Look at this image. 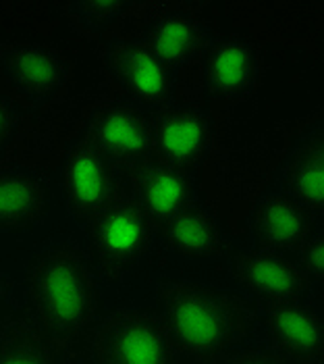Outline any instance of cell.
<instances>
[{
	"label": "cell",
	"mask_w": 324,
	"mask_h": 364,
	"mask_svg": "<svg viewBox=\"0 0 324 364\" xmlns=\"http://www.w3.org/2000/svg\"><path fill=\"white\" fill-rule=\"evenodd\" d=\"M158 302L173 346L181 360L193 364H222L256 325V312L243 296L202 283L162 281Z\"/></svg>",
	"instance_id": "1"
},
{
	"label": "cell",
	"mask_w": 324,
	"mask_h": 364,
	"mask_svg": "<svg viewBox=\"0 0 324 364\" xmlns=\"http://www.w3.org/2000/svg\"><path fill=\"white\" fill-rule=\"evenodd\" d=\"M27 321L69 352L94 327L98 291L90 262L77 246L56 244L26 269Z\"/></svg>",
	"instance_id": "2"
},
{
	"label": "cell",
	"mask_w": 324,
	"mask_h": 364,
	"mask_svg": "<svg viewBox=\"0 0 324 364\" xmlns=\"http://www.w3.org/2000/svg\"><path fill=\"white\" fill-rule=\"evenodd\" d=\"M87 364H181L161 314L114 310L85 339Z\"/></svg>",
	"instance_id": "3"
},
{
	"label": "cell",
	"mask_w": 324,
	"mask_h": 364,
	"mask_svg": "<svg viewBox=\"0 0 324 364\" xmlns=\"http://www.w3.org/2000/svg\"><path fill=\"white\" fill-rule=\"evenodd\" d=\"M85 227L92 262L107 281L121 279L131 271L156 237L154 221L135 204L125 188Z\"/></svg>",
	"instance_id": "4"
},
{
	"label": "cell",
	"mask_w": 324,
	"mask_h": 364,
	"mask_svg": "<svg viewBox=\"0 0 324 364\" xmlns=\"http://www.w3.org/2000/svg\"><path fill=\"white\" fill-rule=\"evenodd\" d=\"M81 138L114 163L123 177L152 161L150 112L123 98L100 102L90 114Z\"/></svg>",
	"instance_id": "5"
},
{
	"label": "cell",
	"mask_w": 324,
	"mask_h": 364,
	"mask_svg": "<svg viewBox=\"0 0 324 364\" xmlns=\"http://www.w3.org/2000/svg\"><path fill=\"white\" fill-rule=\"evenodd\" d=\"M123 173L87 140H75L63 163V196L77 223H90L123 192Z\"/></svg>",
	"instance_id": "6"
},
{
	"label": "cell",
	"mask_w": 324,
	"mask_h": 364,
	"mask_svg": "<svg viewBox=\"0 0 324 364\" xmlns=\"http://www.w3.org/2000/svg\"><path fill=\"white\" fill-rule=\"evenodd\" d=\"M104 60L110 75L135 107L154 112L171 105L175 96V71L144 40H112L107 46Z\"/></svg>",
	"instance_id": "7"
},
{
	"label": "cell",
	"mask_w": 324,
	"mask_h": 364,
	"mask_svg": "<svg viewBox=\"0 0 324 364\" xmlns=\"http://www.w3.org/2000/svg\"><path fill=\"white\" fill-rule=\"evenodd\" d=\"M53 179L23 168H0V240L38 233L56 215Z\"/></svg>",
	"instance_id": "8"
},
{
	"label": "cell",
	"mask_w": 324,
	"mask_h": 364,
	"mask_svg": "<svg viewBox=\"0 0 324 364\" xmlns=\"http://www.w3.org/2000/svg\"><path fill=\"white\" fill-rule=\"evenodd\" d=\"M152 161L191 173L198 168L212 146L210 114L193 107H164L150 112Z\"/></svg>",
	"instance_id": "9"
},
{
	"label": "cell",
	"mask_w": 324,
	"mask_h": 364,
	"mask_svg": "<svg viewBox=\"0 0 324 364\" xmlns=\"http://www.w3.org/2000/svg\"><path fill=\"white\" fill-rule=\"evenodd\" d=\"M204 90L216 105L231 109L245 102L262 84L264 55L254 42L227 38L212 42L202 71Z\"/></svg>",
	"instance_id": "10"
},
{
	"label": "cell",
	"mask_w": 324,
	"mask_h": 364,
	"mask_svg": "<svg viewBox=\"0 0 324 364\" xmlns=\"http://www.w3.org/2000/svg\"><path fill=\"white\" fill-rule=\"evenodd\" d=\"M233 277L262 309L306 300L312 287L296 258L258 248L233 256Z\"/></svg>",
	"instance_id": "11"
},
{
	"label": "cell",
	"mask_w": 324,
	"mask_h": 364,
	"mask_svg": "<svg viewBox=\"0 0 324 364\" xmlns=\"http://www.w3.org/2000/svg\"><path fill=\"white\" fill-rule=\"evenodd\" d=\"M0 71L33 107L50 102L69 82V63L50 44H13L0 50Z\"/></svg>",
	"instance_id": "12"
},
{
	"label": "cell",
	"mask_w": 324,
	"mask_h": 364,
	"mask_svg": "<svg viewBox=\"0 0 324 364\" xmlns=\"http://www.w3.org/2000/svg\"><path fill=\"white\" fill-rule=\"evenodd\" d=\"M318 217L291 196L269 194L256 206L249 229L258 250L296 258L306 242L318 231Z\"/></svg>",
	"instance_id": "13"
},
{
	"label": "cell",
	"mask_w": 324,
	"mask_h": 364,
	"mask_svg": "<svg viewBox=\"0 0 324 364\" xmlns=\"http://www.w3.org/2000/svg\"><path fill=\"white\" fill-rule=\"evenodd\" d=\"M270 350L293 364H323L324 323L308 300L264 309Z\"/></svg>",
	"instance_id": "14"
},
{
	"label": "cell",
	"mask_w": 324,
	"mask_h": 364,
	"mask_svg": "<svg viewBox=\"0 0 324 364\" xmlns=\"http://www.w3.org/2000/svg\"><path fill=\"white\" fill-rule=\"evenodd\" d=\"M125 181L129 196L156 227L171 221L195 202L191 173L162 165L158 161H148L134 168L125 175Z\"/></svg>",
	"instance_id": "15"
},
{
	"label": "cell",
	"mask_w": 324,
	"mask_h": 364,
	"mask_svg": "<svg viewBox=\"0 0 324 364\" xmlns=\"http://www.w3.org/2000/svg\"><path fill=\"white\" fill-rule=\"evenodd\" d=\"M144 42L168 69H179L198 60L212 46V31L188 13L164 15L148 29Z\"/></svg>",
	"instance_id": "16"
},
{
	"label": "cell",
	"mask_w": 324,
	"mask_h": 364,
	"mask_svg": "<svg viewBox=\"0 0 324 364\" xmlns=\"http://www.w3.org/2000/svg\"><path fill=\"white\" fill-rule=\"evenodd\" d=\"M156 233H161L173 252L198 260L216 258L227 248V237L216 217L198 200L171 221L156 227Z\"/></svg>",
	"instance_id": "17"
},
{
	"label": "cell",
	"mask_w": 324,
	"mask_h": 364,
	"mask_svg": "<svg viewBox=\"0 0 324 364\" xmlns=\"http://www.w3.org/2000/svg\"><path fill=\"white\" fill-rule=\"evenodd\" d=\"M283 194L291 196L316 217L324 213V132L323 125L314 127L297 144L285 173Z\"/></svg>",
	"instance_id": "18"
},
{
	"label": "cell",
	"mask_w": 324,
	"mask_h": 364,
	"mask_svg": "<svg viewBox=\"0 0 324 364\" xmlns=\"http://www.w3.org/2000/svg\"><path fill=\"white\" fill-rule=\"evenodd\" d=\"M0 364H67V350L27 318H11L0 323Z\"/></svg>",
	"instance_id": "19"
},
{
	"label": "cell",
	"mask_w": 324,
	"mask_h": 364,
	"mask_svg": "<svg viewBox=\"0 0 324 364\" xmlns=\"http://www.w3.org/2000/svg\"><path fill=\"white\" fill-rule=\"evenodd\" d=\"M127 9H131L129 2H71L69 11L77 19L81 28L100 33Z\"/></svg>",
	"instance_id": "20"
},
{
	"label": "cell",
	"mask_w": 324,
	"mask_h": 364,
	"mask_svg": "<svg viewBox=\"0 0 324 364\" xmlns=\"http://www.w3.org/2000/svg\"><path fill=\"white\" fill-rule=\"evenodd\" d=\"M297 264L301 267V271L308 275V279L312 283H323L324 279V233L316 231L306 246L299 250L296 256Z\"/></svg>",
	"instance_id": "21"
},
{
	"label": "cell",
	"mask_w": 324,
	"mask_h": 364,
	"mask_svg": "<svg viewBox=\"0 0 324 364\" xmlns=\"http://www.w3.org/2000/svg\"><path fill=\"white\" fill-rule=\"evenodd\" d=\"M21 121H23V111L19 109V105L13 102L9 96L0 94V156L11 146V141L15 140Z\"/></svg>",
	"instance_id": "22"
},
{
	"label": "cell",
	"mask_w": 324,
	"mask_h": 364,
	"mask_svg": "<svg viewBox=\"0 0 324 364\" xmlns=\"http://www.w3.org/2000/svg\"><path fill=\"white\" fill-rule=\"evenodd\" d=\"M222 364H293L272 350H243L231 354Z\"/></svg>",
	"instance_id": "23"
},
{
	"label": "cell",
	"mask_w": 324,
	"mask_h": 364,
	"mask_svg": "<svg viewBox=\"0 0 324 364\" xmlns=\"http://www.w3.org/2000/svg\"><path fill=\"white\" fill-rule=\"evenodd\" d=\"M6 279L0 277V323H2V304H4V298H6Z\"/></svg>",
	"instance_id": "24"
}]
</instances>
